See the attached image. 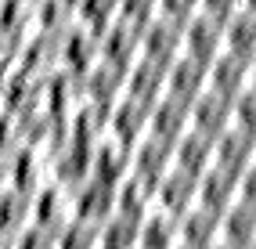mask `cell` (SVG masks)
I'll return each instance as SVG.
<instances>
[{"label":"cell","instance_id":"obj_1","mask_svg":"<svg viewBox=\"0 0 256 249\" xmlns=\"http://www.w3.org/2000/svg\"><path fill=\"white\" fill-rule=\"evenodd\" d=\"M98 62H101V44L90 36V32H83L80 26H72V29L58 40V69H62L65 76L83 80Z\"/></svg>","mask_w":256,"mask_h":249},{"label":"cell","instance_id":"obj_2","mask_svg":"<svg viewBox=\"0 0 256 249\" xmlns=\"http://www.w3.org/2000/svg\"><path fill=\"white\" fill-rule=\"evenodd\" d=\"M105 138L134 152V148L148 138V108L138 105V102H130V98H119V102L112 105V112H108Z\"/></svg>","mask_w":256,"mask_h":249},{"label":"cell","instance_id":"obj_3","mask_svg":"<svg viewBox=\"0 0 256 249\" xmlns=\"http://www.w3.org/2000/svg\"><path fill=\"white\" fill-rule=\"evenodd\" d=\"M166 69L170 65H156V62L138 58L126 69V76H123V98L152 108L159 98H166Z\"/></svg>","mask_w":256,"mask_h":249},{"label":"cell","instance_id":"obj_4","mask_svg":"<svg viewBox=\"0 0 256 249\" xmlns=\"http://www.w3.org/2000/svg\"><path fill=\"white\" fill-rule=\"evenodd\" d=\"M188 108H192V105L174 102V98H159V102L148 108V138L174 148L188 130H192V116H188Z\"/></svg>","mask_w":256,"mask_h":249},{"label":"cell","instance_id":"obj_5","mask_svg":"<svg viewBox=\"0 0 256 249\" xmlns=\"http://www.w3.org/2000/svg\"><path fill=\"white\" fill-rule=\"evenodd\" d=\"M116 213V188L98 184V180H83L80 188H72V220L101 228Z\"/></svg>","mask_w":256,"mask_h":249},{"label":"cell","instance_id":"obj_6","mask_svg":"<svg viewBox=\"0 0 256 249\" xmlns=\"http://www.w3.org/2000/svg\"><path fill=\"white\" fill-rule=\"evenodd\" d=\"M188 116H192V134H202V138L216 141L224 130H231V98H220L213 90H202L192 102Z\"/></svg>","mask_w":256,"mask_h":249},{"label":"cell","instance_id":"obj_7","mask_svg":"<svg viewBox=\"0 0 256 249\" xmlns=\"http://www.w3.org/2000/svg\"><path fill=\"white\" fill-rule=\"evenodd\" d=\"M50 177V159L36 148H18L11 159H8V188L14 192H26V195H36Z\"/></svg>","mask_w":256,"mask_h":249},{"label":"cell","instance_id":"obj_8","mask_svg":"<svg viewBox=\"0 0 256 249\" xmlns=\"http://www.w3.org/2000/svg\"><path fill=\"white\" fill-rule=\"evenodd\" d=\"M192 210H195V177L170 170L156 184V213H162L170 220H180Z\"/></svg>","mask_w":256,"mask_h":249},{"label":"cell","instance_id":"obj_9","mask_svg":"<svg viewBox=\"0 0 256 249\" xmlns=\"http://www.w3.org/2000/svg\"><path fill=\"white\" fill-rule=\"evenodd\" d=\"M72 220V192L47 180V184L32 195V224H40L47 231H58Z\"/></svg>","mask_w":256,"mask_h":249},{"label":"cell","instance_id":"obj_10","mask_svg":"<svg viewBox=\"0 0 256 249\" xmlns=\"http://www.w3.org/2000/svg\"><path fill=\"white\" fill-rule=\"evenodd\" d=\"M130 148L116 144V141H101L94 152H90V177L87 180H98V184H108V188H119L123 180L130 177Z\"/></svg>","mask_w":256,"mask_h":249},{"label":"cell","instance_id":"obj_11","mask_svg":"<svg viewBox=\"0 0 256 249\" xmlns=\"http://www.w3.org/2000/svg\"><path fill=\"white\" fill-rule=\"evenodd\" d=\"M123 98V72H116L112 65L98 62L94 69L80 80V102L94 108H112Z\"/></svg>","mask_w":256,"mask_h":249},{"label":"cell","instance_id":"obj_12","mask_svg":"<svg viewBox=\"0 0 256 249\" xmlns=\"http://www.w3.org/2000/svg\"><path fill=\"white\" fill-rule=\"evenodd\" d=\"M202 90H206V65H202V62H195V58H177V62L166 69V98L192 105Z\"/></svg>","mask_w":256,"mask_h":249},{"label":"cell","instance_id":"obj_13","mask_svg":"<svg viewBox=\"0 0 256 249\" xmlns=\"http://www.w3.org/2000/svg\"><path fill=\"white\" fill-rule=\"evenodd\" d=\"M152 210H156V184H148V180L130 174L123 184L116 188V213L112 217H126V220L141 224Z\"/></svg>","mask_w":256,"mask_h":249},{"label":"cell","instance_id":"obj_14","mask_svg":"<svg viewBox=\"0 0 256 249\" xmlns=\"http://www.w3.org/2000/svg\"><path fill=\"white\" fill-rule=\"evenodd\" d=\"M174 170L177 174H188V177H202L213 170V141L202 138V134H188L174 144Z\"/></svg>","mask_w":256,"mask_h":249},{"label":"cell","instance_id":"obj_15","mask_svg":"<svg viewBox=\"0 0 256 249\" xmlns=\"http://www.w3.org/2000/svg\"><path fill=\"white\" fill-rule=\"evenodd\" d=\"M76 26V4L72 0H40L32 8V32L50 40H62Z\"/></svg>","mask_w":256,"mask_h":249},{"label":"cell","instance_id":"obj_16","mask_svg":"<svg viewBox=\"0 0 256 249\" xmlns=\"http://www.w3.org/2000/svg\"><path fill=\"white\" fill-rule=\"evenodd\" d=\"M138 40H141L138 32H130V29H123V26L116 22V26L105 32V36H101V62L112 65L116 72H123V76H126V69L141 58Z\"/></svg>","mask_w":256,"mask_h":249},{"label":"cell","instance_id":"obj_17","mask_svg":"<svg viewBox=\"0 0 256 249\" xmlns=\"http://www.w3.org/2000/svg\"><path fill=\"white\" fill-rule=\"evenodd\" d=\"M29 224H32V195L4 188L0 192V231L4 235H18Z\"/></svg>","mask_w":256,"mask_h":249},{"label":"cell","instance_id":"obj_18","mask_svg":"<svg viewBox=\"0 0 256 249\" xmlns=\"http://www.w3.org/2000/svg\"><path fill=\"white\" fill-rule=\"evenodd\" d=\"M116 4L119 0H83L76 4V26L101 44V36L116 26Z\"/></svg>","mask_w":256,"mask_h":249},{"label":"cell","instance_id":"obj_19","mask_svg":"<svg viewBox=\"0 0 256 249\" xmlns=\"http://www.w3.org/2000/svg\"><path fill=\"white\" fill-rule=\"evenodd\" d=\"M138 249H177V220L152 210L138 228Z\"/></svg>","mask_w":256,"mask_h":249},{"label":"cell","instance_id":"obj_20","mask_svg":"<svg viewBox=\"0 0 256 249\" xmlns=\"http://www.w3.org/2000/svg\"><path fill=\"white\" fill-rule=\"evenodd\" d=\"M32 8L36 4H26V0H4L0 4V36L18 44L32 36Z\"/></svg>","mask_w":256,"mask_h":249},{"label":"cell","instance_id":"obj_21","mask_svg":"<svg viewBox=\"0 0 256 249\" xmlns=\"http://www.w3.org/2000/svg\"><path fill=\"white\" fill-rule=\"evenodd\" d=\"M138 220L108 217L98 228V249H138Z\"/></svg>","mask_w":256,"mask_h":249},{"label":"cell","instance_id":"obj_22","mask_svg":"<svg viewBox=\"0 0 256 249\" xmlns=\"http://www.w3.org/2000/svg\"><path fill=\"white\" fill-rule=\"evenodd\" d=\"M54 249H98V228L69 220L54 231Z\"/></svg>","mask_w":256,"mask_h":249},{"label":"cell","instance_id":"obj_23","mask_svg":"<svg viewBox=\"0 0 256 249\" xmlns=\"http://www.w3.org/2000/svg\"><path fill=\"white\" fill-rule=\"evenodd\" d=\"M18 148H26V116L0 112V159H11Z\"/></svg>","mask_w":256,"mask_h":249},{"label":"cell","instance_id":"obj_24","mask_svg":"<svg viewBox=\"0 0 256 249\" xmlns=\"http://www.w3.org/2000/svg\"><path fill=\"white\" fill-rule=\"evenodd\" d=\"M14 249H54V231H47L40 224H29L14 235Z\"/></svg>","mask_w":256,"mask_h":249},{"label":"cell","instance_id":"obj_25","mask_svg":"<svg viewBox=\"0 0 256 249\" xmlns=\"http://www.w3.org/2000/svg\"><path fill=\"white\" fill-rule=\"evenodd\" d=\"M18 51H22V44H18V40L0 36V83H4L14 69H18Z\"/></svg>","mask_w":256,"mask_h":249},{"label":"cell","instance_id":"obj_26","mask_svg":"<svg viewBox=\"0 0 256 249\" xmlns=\"http://www.w3.org/2000/svg\"><path fill=\"white\" fill-rule=\"evenodd\" d=\"M8 188V159H0V192Z\"/></svg>","mask_w":256,"mask_h":249},{"label":"cell","instance_id":"obj_27","mask_svg":"<svg viewBox=\"0 0 256 249\" xmlns=\"http://www.w3.org/2000/svg\"><path fill=\"white\" fill-rule=\"evenodd\" d=\"M0 249H14V235H4V231H0Z\"/></svg>","mask_w":256,"mask_h":249},{"label":"cell","instance_id":"obj_28","mask_svg":"<svg viewBox=\"0 0 256 249\" xmlns=\"http://www.w3.org/2000/svg\"><path fill=\"white\" fill-rule=\"evenodd\" d=\"M0 108H4V90H0Z\"/></svg>","mask_w":256,"mask_h":249}]
</instances>
